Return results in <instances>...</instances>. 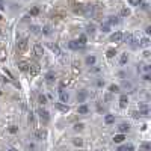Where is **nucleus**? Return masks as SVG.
<instances>
[{
	"mask_svg": "<svg viewBox=\"0 0 151 151\" xmlns=\"http://www.w3.org/2000/svg\"><path fill=\"white\" fill-rule=\"evenodd\" d=\"M39 70H41V67L38 65L36 62H33V64H29V73H30V76H36L38 73H39Z\"/></svg>",
	"mask_w": 151,
	"mask_h": 151,
	"instance_id": "1",
	"label": "nucleus"
},
{
	"mask_svg": "<svg viewBox=\"0 0 151 151\" xmlns=\"http://www.w3.org/2000/svg\"><path fill=\"white\" fill-rule=\"evenodd\" d=\"M33 54L38 56V58H41V56L44 54V48H42L41 44H35V45H33Z\"/></svg>",
	"mask_w": 151,
	"mask_h": 151,
	"instance_id": "2",
	"label": "nucleus"
},
{
	"mask_svg": "<svg viewBox=\"0 0 151 151\" xmlns=\"http://www.w3.org/2000/svg\"><path fill=\"white\" fill-rule=\"evenodd\" d=\"M17 48H18V51H24V50L27 48V39H26V38H23V39L18 41Z\"/></svg>",
	"mask_w": 151,
	"mask_h": 151,
	"instance_id": "3",
	"label": "nucleus"
},
{
	"mask_svg": "<svg viewBox=\"0 0 151 151\" xmlns=\"http://www.w3.org/2000/svg\"><path fill=\"white\" fill-rule=\"evenodd\" d=\"M38 113H39V118H41L44 122H47V121L50 119V116H48V112H47L45 109H42V107H41L39 110H38Z\"/></svg>",
	"mask_w": 151,
	"mask_h": 151,
	"instance_id": "4",
	"label": "nucleus"
},
{
	"mask_svg": "<svg viewBox=\"0 0 151 151\" xmlns=\"http://www.w3.org/2000/svg\"><path fill=\"white\" fill-rule=\"evenodd\" d=\"M68 47H70L71 50H79V48H83L85 45H82L79 41H70V42H68Z\"/></svg>",
	"mask_w": 151,
	"mask_h": 151,
	"instance_id": "5",
	"label": "nucleus"
},
{
	"mask_svg": "<svg viewBox=\"0 0 151 151\" xmlns=\"http://www.w3.org/2000/svg\"><path fill=\"white\" fill-rule=\"evenodd\" d=\"M35 138L39 139V141L45 139V138H47V131H45V130H36V131H35Z\"/></svg>",
	"mask_w": 151,
	"mask_h": 151,
	"instance_id": "6",
	"label": "nucleus"
},
{
	"mask_svg": "<svg viewBox=\"0 0 151 151\" xmlns=\"http://www.w3.org/2000/svg\"><path fill=\"white\" fill-rule=\"evenodd\" d=\"M110 39H112L113 42H119V41L122 39V33H121V32H115V33L110 36Z\"/></svg>",
	"mask_w": 151,
	"mask_h": 151,
	"instance_id": "7",
	"label": "nucleus"
},
{
	"mask_svg": "<svg viewBox=\"0 0 151 151\" xmlns=\"http://www.w3.org/2000/svg\"><path fill=\"white\" fill-rule=\"evenodd\" d=\"M54 107L58 109V110H61V112H65V113L70 110V107H68L67 104H62V103H56V104H54Z\"/></svg>",
	"mask_w": 151,
	"mask_h": 151,
	"instance_id": "8",
	"label": "nucleus"
},
{
	"mask_svg": "<svg viewBox=\"0 0 151 151\" xmlns=\"http://www.w3.org/2000/svg\"><path fill=\"white\" fill-rule=\"evenodd\" d=\"M86 97H88V92H86V91H80V92L77 94V100H79V103H83Z\"/></svg>",
	"mask_w": 151,
	"mask_h": 151,
	"instance_id": "9",
	"label": "nucleus"
},
{
	"mask_svg": "<svg viewBox=\"0 0 151 151\" xmlns=\"http://www.w3.org/2000/svg\"><path fill=\"white\" fill-rule=\"evenodd\" d=\"M59 95H61V101H62V103H67V101H68V94L64 91V88H61Z\"/></svg>",
	"mask_w": 151,
	"mask_h": 151,
	"instance_id": "10",
	"label": "nucleus"
},
{
	"mask_svg": "<svg viewBox=\"0 0 151 151\" xmlns=\"http://www.w3.org/2000/svg\"><path fill=\"white\" fill-rule=\"evenodd\" d=\"M45 80H47V83H53L54 82V73L53 71H48L45 74Z\"/></svg>",
	"mask_w": 151,
	"mask_h": 151,
	"instance_id": "11",
	"label": "nucleus"
},
{
	"mask_svg": "<svg viewBox=\"0 0 151 151\" xmlns=\"http://www.w3.org/2000/svg\"><path fill=\"white\" fill-rule=\"evenodd\" d=\"M122 38L125 39V42H128V44H131L133 45V42H135V39H133V35L131 33H127V35H122Z\"/></svg>",
	"mask_w": 151,
	"mask_h": 151,
	"instance_id": "12",
	"label": "nucleus"
},
{
	"mask_svg": "<svg viewBox=\"0 0 151 151\" xmlns=\"http://www.w3.org/2000/svg\"><path fill=\"white\" fill-rule=\"evenodd\" d=\"M128 104V98H127V95H121L119 97V106L121 107H125Z\"/></svg>",
	"mask_w": 151,
	"mask_h": 151,
	"instance_id": "13",
	"label": "nucleus"
},
{
	"mask_svg": "<svg viewBox=\"0 0 151 151\" xmlns=\"http://www.w3.org/2000/svg\"><path fill=\"white\" fill-rule=\"evenodd\" d=\"M86 11V6L85 5H77V8H74V12L76 14H85Z\"/></svg>",
	"mask_w": 151,
	"mask_h": 151,
	"instance_id": "14",
	"label": "nucleus"
},
{
	"mask_svg": "<svg viewBox=\"0 0 151 151\" xmlns=\"http://www.w3.org/2000/svg\"><path fill=\"white\" fill-rule=\"evenodd\" d=\"M135 148H133V145L131 144H127V145H122V147H119L118 148V151H133Z\"/></svg>",
	"mask_w": 151,
	"mask_h": 151,
	"instance_id": "15",
	"label": "nucleus"
},
{
	"mask_svg": "<svg viewBox=\"0 0 151 151\" xmlns=\"http://www.w3.org/2000/svg\"><path fill=\"white\" fill-rule=\"evenodd\" d=\"M18 68H20L21 71H27V70H29V62H26V61H21L20 64H18Z\"/></svg>",
	"mask_w": 151,
	"mask_h": 151,
	"instance_id": "16",
	"label": "nucleus"
},
{
	"mask_svg": "<svg viewBox=\"0 0 151 151\" xmlns=\"http://www.w3.org/2000/svg\"><path fill=\"white\" fill-rule=\"evenodd\" d=\"M118 130H119V131H121V133H125V131H128V130H130V125H128V124H125V122H124V124H121V125H119V127H118Z\"/></svg>",
	"mask_w": 151,
	"mask_h": 151,
	"instance_id": "17",
	"label": "nucleus"
},
{
	"mask_svg": "<svg viewBox=\"0 0 151 151\" xmlns=\"http://www.w3.org/2000/svg\"><path fill=\"white\" fill-rule=\"evenodd\" d=\"M124 139H125V136H124V135L121 133V135H116L115 138H113V142H116V144H121V142H122Z\"/></svg>",
	"mask_w": 151,
	"mask_h": 151,
	"instance_id": "18",
	"label": "nucleus"
},
{
	"mask_svg": "<svg viewBox=\"0 0 151 151\" xmlns=\"http://www.w3.org/2000/svg\"><path fill=\"white\" fill-rule=\"evenodd\" d=\"M104 121L107 124H112V122H115V116H113V115H106L104 116Z\"/></svg>",
	"mask_w": 151,
	"mask_h": 151,
	"instance_id": "19",
	"label": "nucleus"
},
{
	"mask_svg": "<svg viewBox=\"0 0 151 151\" xmlns=\"http://www.w3.org/2000/svg\"><path fill=\"white\" fill-rule=\"evenodd\" d=\"M115 54H116V50H115V48H109V50L106 51V56H107V58H113Z\"/></svg>",
	"mask_w": 151,
	"mask_h": 151,
	"instance_id": "20",
	"label": "nucleus"
},
{
	"mask_svg": "<svg viewBox=\"0 0 151 151\" xmlns=\"http://www.w3.org/2000/svg\"><path fill=\"white\" fill-rule=\"evenodd\" d=\"M88 106H85V104H82V106H79V113H82V115H85V113H88Z\"/></svg>",
	"mask_w": 151,
	"mask_h": 151,
	"instance_id": "21",
	"label": "nucleus"
},
{
	"mask_svg": "<svg viewBox=\"0 0 151 151\" xmlns=\"http://www.w3.org/2000/svg\"><path fill=\"white\" fill-rule=\"evenodd\" d=\"M86 64L88 65H94V64H95V56H88V58H86Z\"/></svg>",
	"mask_w": 151,
	"mask_h": 151,
	"instance_id": "22",
	"label": "nucleus"
},
{
	"mask_svg": "<svg viewBox=\"0 0 151 151\" xmlns=\"http://www.w3.org/2000/svg\"><path fill=\"white\" fill-rule=\"evenodd\" d=\"M139 45H141V47H148V45H150L148 38H142V39H141V42H139Z\"/></svg>",
	"mask_w": 151,
	"mask_h": 151,
	"instance_id": "23",
	"label": "nucleus"
},
{
	"mask_svg": "<svg viewBox=\"0 0 151 151\" xmlns=\"http://www.w3.org/2000/svg\"><path fill=\"white\" fill-rule=\"evenodd\" d=\"M41 30H42L44 35H50V33H51V27H50V26H44Z\"/></svg>",
	"mask_w": 151,
	"mask_h": 151,
	"instance_id": "24",
	"label": "nucleus"
},
{
	"mask_svg": "<svg viewBox=\"0 0 151 151\" xmlns=\"http://www.w3.org/2000/svg\"><path fill=\"white\" fill-rule=\"evenodd\" d=\"M118 23H119V20H118L116 17H110V18H109V23H107V24H118Z\"/></svg>",
	"mask_w": 151,
	"mask_h": 151,
	"instance_id": "25",
	"label": "nucleus"
},
{
	"mask_svg": "<svg viewBox=\"0 0 151 151\" xmlns=\"http://www.w3.org/2000/svg\"><path fill=\"white\" fill-rule=\"evenodd\" d=\"M101 32H104V33H107V32H110V26L106 23V24H101Z\"/></svg>",
	"mask_w": 151,
	"mask_h": 151,
	"instance_id": "26",
	"label": "nucleus"
},
{
	"mask_svg": "<svg viewBox=\"0 0 151 151\" xmlns=\"http://www.w3.org/2000/svg\"><path fill=\"white\" fill-rule=\"evenodd\" d=\"M73 144H74L76 147H82V145H83V141H82L80 138H77V139H74V141H73Z\"/></svg>",
	"mask_w": 151,
	"mask_h": 151,
	"instance_id": "27",
	"label": "nucleus"
},
{
	"mask_svg": "<svg viewBox=\"0 0 151 151\" xmlns=\"http://www.w3.org/2000/svg\"><path fill=\"white\" fill-rule=\"evenodd\" d=\"M86 30H88V33H94V32H95V26H94V24H88V27H86Z\"/></svg>",
	"mask_w": 151,
	"mask_h": 151,
	"instance_id": "28",
	"label": "nucleus"
},
{
	"mask_svg": "<svg viewBox=\"0 0 151 151\" xmlns=\"http://www.w3.org/2000/svg\"><path fill=\"white\" fill-rule=\"evenodd\" d=\"M79 41H80V44H82V45H85V44H86V35H83V33H82V35L79 36Z\"/></svg>",
	"mask_w": 151,
	"mask_h": 151,
	"instance_id": "29",
	"label": "nucleus"
},
{
	"mask_svg": "<svg viewBox=\"0 0 151 151\" xmlns=\"http://www.w3.org/2000/svg\"><path fill=\"white\" fill-rule=\"evenodd\" d=\"M50 48H51L56 54H61V50H59V47H58V45H53V44H51V45H50Z\"/></svg>",
	"mask_w": 151,
	"mask_h": 151,
	"instance_id": "30",
	"label": "nucleus"
},
{
	"mask_svg": "<svg viewBox=\"0 0 151 151\" xmlns=\"http://www.w3.org/2000/svg\"><path fill=\"white\" fill-rule=\"evenodd\" d=\"M151 150V145L150 144H144L142 147H141V151H150Z\"/></svg>",
	"mask_w": 151,
	"mask_h": 151,
	"instance_id": "31",
	"label": "nucleus"
},
{
	"mask_svg": "<svg viewBox=\"0 0 151 151\" xmlns=\"http://www.w3.org/2000/svg\"><path fill=\"white\" fill-rule=\"evenodd\" d=\"M109 91H110V92H118V91H119V86H116V85H110Z\"/></svg>",
	"mask_w": 151,
	"mask_h": 151,
	"instance_id": "32",
	"label": "nucleus"
},
{
	"mask_svg": "<svg viewBox=\"0 0 151 151\" xmlns=\"http://www.w3.org/2000/svg\"><path fill=\"white\" fill-rule=\"evenodd\" d=\"M83 127H85V125H83L82 122H79V124L74 125V130H76V131H80V130H83Z\"/></svg>",
	"mask_w": 151,
	"mask_h": 151,
	"instance_id": "33",
	"label": "nucleus"
},
{
	"mask_svg": "<svg viewBox=\"0 0 151 151\" xmlns=\"http://www.w3.org/2000/svg\"><path fill=\"white\" fill-rule=\"evenodd\" d=\"M38 14H39V8H36V6H35V8L30 9V15H38Z\"/></svg>",
	"mask_w": 151,
	"mask_h": 151,
	"instance_id": "34",
	"label": "nucleus"
},
{
	"mask_svg": "<svg viewBox=\"0 0 151 151\" xmlns=\"http://www.w3.org/2000/svg\"><path fill=\"white\" fill-rule=\"evenodd\" d=\"M30 30H32L33 33H39V32H41V27H38V26H30Z\"/></svg>",
	"mask_w": 151,
	"mask_h": 151,
	"instance_id": "35",
	"label": "nucleus"
},
{
	"mask_svg": "<svg viewBox=\"0 0 151 151\" xmlns=\"http://www.w3.org/2000/svg\"><path fill=\"white\" fill-rule=\"evenodd\" d=\"M121 15H122V17H128V15H130V9H127V8H124V9L121 11Z\"/></svg>",
	"mask_w": 151,
	"mask_h": 151,
	"instance_id": "36",
	"label": "nucleus"
},
{
	"mask_svg": "<svg viewBox=\"0 0 151 151\" xmlns=\"http://www.w3.org/2000/svg\"><path fill=\"white\" fill-rule=\"evenodd\" d=\"M9 131H11V133H17V131H18V127H17V125H11V127H9Z\"/></svg>",
	"mask_w": 151,
	"mask_h": 151,
	"instance_id": "37",
	"label": "nucleus"
},
{
	"mask_svg": "<svg viewBox=\"0 0 151 151\" xmlns=\"http://www.w3.org/2000/svg\"><path fill=\"white\" fill-rule=\"evenodd\" d=\"M39 103H42V104H44V103H47V97H45V95H42V94L39 95Z\"/></svg>",
	"mask_w": 151,
	"mask_h": 151,
	"instance_id": "38",
	"label": "nucleus"
},
{
	"mask_svg": "<svg viewBox=\"0 0 151 151\" xmlns=\"http://www.w3.org/2000/svg\"><path fill=\"white\" fill-rule=\"evenodd\" d=\"M127 61H128V58H127V54H122V56H121V64L124 65V64H125Z\"/></svg>",
	"mask_w": 151,
	"mask_h": 151,
	"instance_id": "39",
	"label": "nucleus"
},
{
	"mask_svg": "<svg viewBox=\"0 0 151 151\" xmlns=\"http://www.w3.org/2000/svg\"><path fill=\"white\" fill-rule=\"evenodd\" d=\"M130 3H131V5H139L141 0H130Z\"/></svg>",
	"mask_w": 151,
	"mask_h": 151,
	"instance_id": "40",
	"label": "nucleus"
},
{
	"mask_svg": "<svg viewBox=\"0 0 151 151\" xmlns=\"http://www.w3.org/2000/svg\"><path fill=\"white\" fill-rule=\"evenodd\" d=\"M5 74L8 76V77H9V79H14V77H12V74H11V73H9L8 70H5Z\"/></svg>",
	"mask_w": 151,
	"mask_h": 151,
	"instance_id": "41",
	"label": "nucleus"
},
{
	"mask_svg": "<svg viewBox=\"0 0 151 151\" xmlns=\"http://www.w3.org/2000/svg\"><path fill=\"white\" fill-rule=\"evenodd\" d=\"M122 86H124V88H128V89L131 88V85H130V83H127V82H124V83H122Z\"/></svg>",
	"mask_w": 151,
	"mask_h": 151,
	"instance_id": "42",
	"label": "nucleus"
},
{
	"mask_svg": "<svg viewBox=\"0 0 151 151\" xmlns=\"http://www.w3.org/2000/svg\"><path fill=\"white\" fill-rule=\"evenodd\" d=\"M27 150H29V151H30V150L33 151V150H35V145H33V144H30V145H27Z\"/></svg>",
	"mask_w": 151,
	"mask_h": 151,
	"instance_id": "43",
	"label": "nucleus"
},
{
	"mask_svg": "<svg viewBox=\"0 0 151 151\" xmlns=\"http://www.w3.org/2000/svg\"><path fill=\"white\" fill-rule=\"evenodd\" d=\"M144 80H147V82H148V80H151V77H150V74H145V76H144Z\"/></svg>",
	"mask_w": 151,
	"mask_h": 151,
	"instance_id": "44",
	"label": "nucleus"
},
{
	"mask_svg": "<svg viewBox=\"0 0 151 151\" xmlns=\"http://www.w3.org/2000/svg\"><path fill=\"white\" fill-rule=\"evenodd\" d=\"M131 115H133L135 118H139V116H141V115H139V112H133V113H131Z\"/></svg>",
	"mask_w": 151,
	"mask_h": 151,
	"instance_id": "45",
	"label": "nucleus"
},
{
	"mask_svg": "<svg viewBox=\"0 0 151 151\" xmlns=\"http://www.w3.org/2000/svg\"><path fill=\"white\" fill-rule=\"evenodd\" d=\"M29 122H33V113H30V115H29Z\"/></svg>",
	"mask_w": 151,
	"mask_h": 151,
	"instance_id": "46",
	"label": "nucleus"
},
{
	"mask_svg": "<svg viewBox=\"0 0 151 151\" xmlns=\"http://www.w3.org/2000/svg\"><path fill=\"white\" fill-rule=\"evenodd\" d=\"M144 70H145V71H150V70H151V67H150V65H145V67H144Z\"/></svg>",
	"mask_w": 151,
	"mask_h": 151,
	"instance_id": "47",
	"label": "nucleus"
},
{
	"mask_svg": "<svg viewBox=\"0 0 151 151\" xmlns=\"http://www.w3.org/2000/svg\"><path fill=\"white\" fill-rule=\"evenodd\" d=\"M8 151H17V150H15V148H9Z\"/></svg>",
	"mask_w": 151,
	"mask_h": 151,
	"instance_id": "48",
	"label": "nucleus"
},
{
	"mask_svg": "<svg viewBox=\"0 0 151 151\" xmlns=\"http://www.w3.org/2000/svg\"><path fill=\"white\" fill-rule=\"evenodd\" d=\"M0 20H2V15H0Z\"/></svg>",
	"mask_w": 151,
	"mask_h": 151,
	"instance_id": "49",
	"label": "nucleus"
},
{
	"mask_svg": "<svg viewBox=\"0 0 151 151\" xmlns=\"http://www.w3.org/2000/svg\"><path fill=\"white\" fill-rule=\"evenodd\" d=\"M0 35H2V30H0Z\"/></svg>",
	"mask_w": 151,
	"mask_h": 151,
	"instance_id": "50",
	"label": "nucleus"
}]
</instances>
